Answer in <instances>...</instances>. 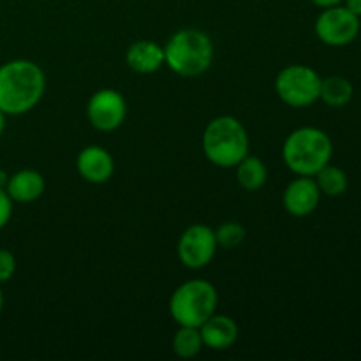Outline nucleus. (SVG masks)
Returning <instances> with one entry per match:
<instances>
[{
  "instance_id": "obj_1",
  "label": "nucleus",
  "mask_w": 361,
  "mask_h": 361,
  "mask_svg": "<svg viewBox=\"0 0 361 361\" xmlns=\"http://www.w3.org/2000/svg\"><path fill=\"white\" fill-rule=\"evenodd\" d=\"M46 88L41 67L30 60H11L0 66V111L23 115L37 106Z\"/></svg>"
},
{
  "instance_id": "obj_2",
  "label": "nucleus",
  "mask_w": 361,
  "mask_h": 361,
  "mask_svg": "<svg viewBox=\"0 0 361 361\" xmlns=\"http://www.w3.org/2000/svg\"><path fill=\"white\" fill-rule=\"evenodd\" d=\"M334 143L324 130L317 127H300L284 141L282 157L286 166L298 176H314L330 164Z\"/></svg>"
},
{
  "instance_id": "obj_3",
  "label": "nucleus",
  "mask_w": 361,
  "mask_h": 361,
  "mask_svg": "<svg viewBox=\"0 0 361 361\" xmlns=\"http://www.w3.org/2000/svg\"><path fill=\"white\" fill-rule=\"evenodd\" d=\"M164 59L173 73L183 78L201 76L214 60V42L197 28H183L169 37Z\"/></svg>"
},
{
  "instance_id": "obj_4",
  "label": "nucleus",
  "mask_w": 361,
  "mask_h": 361,
  "mask_svg": "<svg viewBox=\"0 0 361 361\" xmlns=\"http://www.w3.org/2000/svg\"><path fill=\"white\" fill-rule=\"evenodd\" d=\"M203 152L212 164L219 168H235L249 155V136L235 116H217L203 133Z\"/></svg>"
},
{
  "instance_id": "obj_5",
  "label": "nucleus",
  "mask_w": 361,
  "mask_h": 361,
  "mask_svg": "<svg viewBox=\"0 0 361 361\" xmlns=\"http://www.w3.org/2000/svg\"><path fill=\"white\" fill-rule=\"evenodd\" d=\"M219 295L214 284L201 279L183 282L169 300V314L180 326L200 328L217 309Z\"/></svg>"
},
{
  "instance_id": "obj_6",
  "label": "nucleus",
  "mask_w": 361,
  "mask_h": 361,
  "mask_svg": "<svg viewBox=\"0 0 361 361\" xmlns=\"http://www.w3.org/2000/svg\"><path fill=\"white\" fill-rule=\"evenodd\" d=\"M323 78L309 66L295 63L279 73L275 80V92L284 104L291 108H309L319 101Z\"/></svg>"
},
{
  "instance_id": "obj_7",
  "label": "nucleus",
  "mask_w": 361,
  "mask_h": 361,
  "mask_svg": "<svg viewBox=\"0 0 361 361\" xmlns=\"http://www.w3.org/2000/svg\"><path fill=\"white\" fill-rule=\"evenodd\" d=\"M360 27V18L341 4V6L323 9V13L317 16L314 30L321 42L341 48V46L351 44L358 37Z\"/></svg>"
},
{
  "instance_id": "obj_8",
  "label": "nucleus",
  "mask_w": 361,
  "mask_h": 361,
  "mask_svg": "<svg viewBox=\"0 0 361 361\" xmlns=\"http://www.w3.org/2000/svg\"><path fill=\"white\" fill-rule=\"evenodd\" d=\"M217 247L214 229L204 224H194L180 236L178 257L183 267L201 270L212 263Z\"/></svg>"
},
{
  "instance_id": "obj_9",
  "label": "nucleus",
  "mask_w": 361,
  "mask_h": 361,
  "mask_svg": "<svg viewBox=\"0 0 361 361\" xmlns=\"http://www.w3.org/2000/svg\"><path fill=\"white\" fill-rule=\"evenodd\" d=\"M127 115L126 99L113 88H102L95 92L87 104V116L92 126L102 133L118 129Z\"/></svg>"
},
{
  "instance_id": "obj_10",
  "label": "nucleus",
  "mask_w": 361,
  "mask_h": 361,
  "mask_svg": "<svg viewBox=\"0 0 361 361\" xmlns=\"http://www.w3.org/2000/svg\"><path fill=\"white\" fill-rule=\"evenodd\" d=\"M321 190L314 176H300L284 190V208L295 217H307L317 208Z\"/></svg>"
},
{
  "instance_id": "obj_11",
  "label": "nucleus",
  "mask_w": 361,
  "mask_h": 361,
  "mask_svg": "<svg viewBox=\"0 0 361 361\" xmlns=\"http://www.w3.org/2000/svg\"><path fill=\"white\" fill-rule=\"evenodd\" d=\"M76 168L81 178L87 180V182L106 183L113 176L115 162H113V157L108 150L97 147V145H92V147L81 150V154L78 155Z\"/></svg>"
},
{
  "instance_id": "obj_12",
  "label": "nucleus",
  "mask_w": 361,
  "mask_h": 361,
  "mask_svg": "<svg viewBox=\"0 0 361 361\" xmlns=\"http://www.w3.org/2000/svg\"><path fill=\"white\" fill-rule=\"evenodd\" d=\"M200 331L203 344L214 351L229 349L238 338L236 323L229 316H222V314H214L208 317L200 326Z\"/></svg>"
},
{
  "instance_id": "obj_13",
  "label": "nucleus",
  "mask_w": 361,
  "mask_h": 361,
  "mask_svg": "<svg viewBox=\"0 0 361 361\" xmlns=\"http://www.w3.org/2000/svg\"><path fill=\"white\" fill-rule=\"evenodd\" d=\"M126 60L127 66H129L134 73L152 74L164 66V48H161L157 42L147 41V39L136 41L129 46V49H127Z\"/></svg>"
},
{
  "instance_id": "obj_14",
  "label": "nucleus",
  "mask_w": 361,
  "mask_h": 361,
  "mask_svg": "<svg viewBox=\"0 0 361 361\" xmlns=\"http://www.w3.org/2000/svg\"><path fill=\"white\" fill-rule=\"evenodd\" d=\"M44 187L46 183L41 173L34 171V169H21L9 176L6 192L16 203H32L42 196Z\"/></svg>"
},
{
  "instance_id": "obj_15",
  "label": "nucleus",
  "mask_w": 361,
  "mask_h": 361,
  "mask_svg": "<svg viewBox=\"0 0 361 361\" xmlns=\"http://www.w3.org/2000/svg\"><path fill=\"white\" fill-rule=\"evenodd\" d=\"M355 94V87L344 76H328L321 80L319 99L330 108H342L349 104Z\"/></svg>"
},
{
  "instance_id": "obj_16",
  "label": "nucleus",
  "mask_w": 361,
  "mask_h": 361,
  "mask_svg": "<svg viewBox=\"0 0 361 361\" xmlns=\"http://www.w3.org/2000/svg\"><path fill=\"white\" fill-rule=\"evenodd\" d=\"M235 168H236V180H238V183L245 190L254 192V190H259L261 187L267 183V178H268L267 166H264V162L261 161L259 157L245 155V157L235 166Z\"/></svg>"
},
{
  "instance_id": "obj_17",
  "label": "nucleus",
  "mask_w": 361,
  "mask_h": 361,
  "mask_svg": "<svg viewBox=\"0 0 361 361\" xmlns=\"http://www.w3.org/2000/svg\"><path fill=\"white\" fill-rule=\"evenodd\" d=\"M317 187H319L321 194L328 197H338L348 190L349 178L345 175L344 169L337 168V166L326 164L323 169L314 175Z\"/></svg>"
},
{
  "instance_id": "obj_18",
  "label": "nucleus",
  "mask_w": 361,
  "mask_h": 361,
  "mask_svg": "<svg viewBox=\"0 0 361 361\" xmlns=\"http://www.w3.org/2000/svg\"><path fill=\"white\" fill-rule=\"evenodd\" d=\"M203 345L204 344L203 338H201L200 328L180 326V330L173 337V351H175L176 356L183 360L194 358V356L200 355Z\"/></svg>"
},
{
  "instance_id": "obj_19",
  "label": "nucleus",
  "mask_w": 361,
  "mask_h": 361,
  "mask_svg": "<svg viewBox=\"0 0 361 361\" xmlns=\"http://www.w3.org/2000/svg\"><path fill=\"white\" fill-rule=\"evenodd\" d=\"M215 238H217V245H221L222 249H235L245 240V229L238 222H224L215 231Z\"/></svg>"
},
{
  "instance_id": "obj_20",
  "label": "nucleus",
  "mask_w": 361,
  "mask_h": 361,
  "mask_svg": "<svg viewBox=\"0 0 361 361\" xmlns=\"http://www.w3.org/2000/svg\"><path fill=\"white\" fill-rule=\"evenodd\" d=\"M16 271V259H14L13 252L7 249H0V284L7 282Z\"/></svg>"
},
{
  "instance_id": "obj_21",
  "label": "nucleus",
  "mask_w": 361,
  "mask_h": 361,
  "mask_svg": "<svg viewBox=\"0 0 361 361\" xmlns=\"http://www.w3.org/2000/svg\"><path fill=\"white\" fill-rule=\"evenodd\" d=\"M11 215H13V200L6 190L0 189V229L11 221Z\"/></svg>"
},
{
  "instance_id": "obj_22",
  "label": "nucleus",
  "mask_w": 361,
  "mask_h": 361,
  "mask_svg": "<svg viewBox=\"0 0 361 361\" xmlns=\"http://www.w3.org/2000/svg\"><path fill=\"white\" fill-rule=\"evenodd\" d=\"M314 6L321 7V9H326V7H334V6H341L344 4V0H310Z\"/></svg>"
},
{
  "instance_id": "obj_23",
  "label": "nucleus",
  "mask_w": 361,
  "mask_h": 361,
  "mask_svg": "<svg viewBox=\"0 0 361 361\" xmlns=\"http://www.w3.org/2000/svg\"><path fill=\"white\" fill-rule=\"evenodd\" d=\"M344 6L348 7L351 13H355L356 16L361 18V0H344Z\"/></svg>"
},
{
  "instance_id": "obj_24",
  "label": "nucleus",
  "mask_w": 361,
  "mask_h": 361,
  "mask_svg": "<svg viewBox=\"0 0 361 361\" xmlns=\"http://www.w3.org/2000/svg\"><path fill=\"white\" fill-rule=\"evenodd\" d=\"M7 182H9V175H7V173L4 171V169H0V189L6 190Z\"/></svg>"
},
{
  "instance_id": "obj_25",
  "label": "nucleus",
  "mask_w": 361,
  "mask_h": 361,
  "mask_svg": "<svg viewBox=\"0 0 361 361\" xmlns=\"http://www.w3.org/2000/svg\"><path fill=\"white\" fill-rule=\"evenodd\" d=\"M4 129H6V115H4V113L0 111V136H2Z\"/></svg>"
},
{
  "instance_id": "obj_26",
  "label": "nucleus",
  "mask_w": 361,
  "mask_h": 361,
  "mask_svg": "<svg viewBox=\"0 0 361 361\" xmlns=\"http://www.w3.org/2000/svg\"><path fill=\"white\" fill-rule=\"evenodd\" d=\"M2 309H4V293L2 289H0V312H2Z\"/></svg>"
}]
</instances>
